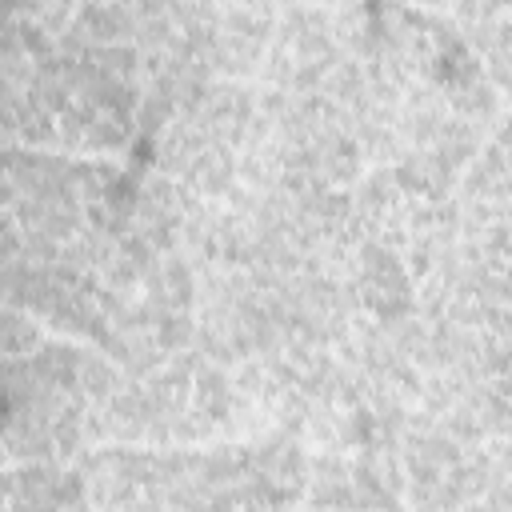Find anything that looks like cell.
Listing matches in <instances>:
<instances>
[{
    "label": "cell",
    "instance_id": "obj_3",
    "mask_svg": "<svg viewBox=\"0 0 512 512\" xmlns=\"http://www.w3.org/2000/svg\"><path fill=\"white\" fill-rule=\"evenodd\" d=\"M412 272L396 256V248L380 240H364L360 252L352 256V280L348 292L360 312H368L376 324H396L416 316V292H412Z\"/></svg>",
    "mask_w": 512,
    "mask_h": 512
},
{
    "label": "cell",
    "instance_id": "obj_1",
    "mask_svg": "<svg viewBox=\"0 0 512 512\" xmlns=\"http://www.w3.org/2000/svg\"><path fill=\"white\" fill-rule=\"evenodd\" d=\"M404 472L412 504L420 512H464L492 484V460L472 452L468 440H456L428 416H412L404 432Z\"/></svg>",
    "mask_w": 512,
    "mask_h": 512
},
{
    "label": "cell",
    "instance_id": "obj_4",
    "mask_svg": "<svg viewBox=\"0 0 512 512\" xmlns=\"http://www.w3.org/2000/svg\"><path fill=\"white\" fill-rule=\"evenodd\" d=\"M500 456H504V464H508V468H512V444H508V448H504V452H500Z\"/></svg>",
    "mask_w": 512,
    "mask_h": 512
},
{
    "label": "cell",
    "instance_id": "obj_2",
    "mask_svg": "<svg viewBox=\"0 0 512 512\" xmlns=\"http://www.w3.org/2000/svg\"><path fill=\"white\" fill-rule=\"evenodd\" d=\"M400 464L392 444L320 452L308 460V504L320 512H400Z\"/></svg>",
    "mask_w": 512,
    "mask_h": 512
}]
</instances>
